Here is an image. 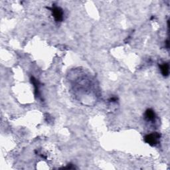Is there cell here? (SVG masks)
I'll use <instances>...</instances> for the list:
<instances>
[{
    "mask_svg": "<svg viewBox=\"0 0 170 170\" xmlns=\"http://www.w3.org/2000/svg\"><path fill=\"white\" fill-rule=\"evenodd\" d=\"M110 102H116V101H117V98L116 97H112V98L110 99Z\"/></svg>",
    "mask_w": 170,
    "mask_h": 170,
    "instance_id": "obj_6",
    "label": "cell"
},
{
    "mask_svg": "<svg viewBox=\"0 0 170 170\" xmlns=\"http://www.w3.org/2000/svg\"><path fill=\"white\" fill-rule=\"evenodd\" d=\"M156 113L152 109H147L145 112V118L148 121H154L156 119Z\"/></svg>",
    "mask_w": 170,
    "mask_h": 170,
    "instance_id": "obj_3",
    "label": "cell"
},
{
    "mask_svg": "<svg viewBox=\"0 0 170 170\" xmlns=\"http://www.w3.org/2000/svg\"><path fill=\"white\" fill-rule=\"evenodd\" d=\"M160 70L163 76H168L169 73V67L168 63H163L162 65H160Z\"/></svg>",
    "mask_w": 170,
    "mask_h": 170,
    "instance_id": "obj_4",
    "label": "cell"
},
{
    "mask_svg": "<svg viewBox=\"0 0 170 170\" xmlns=\"http://www.w3.org/2000/svg\"><path fill=\"white\" fill-rule=\"evenodd\" d=\"M48 9L51 11L52 15L55 18V20L57 22H61L63 19V12L61 8L59 7H53L51 8H48Z\"/></svg>",
    "mask_w": 170,
    "mask_h": 170,
    "instance_id": "obj_2",
    "label": "cell"
},
{
    "mask_svg": "<svg viewBox=\"0 0 170 170\" xmlns=\"http://www.w3.org/2000/svg\"><path fill=\"white\" fill-rule=\"evenodd\" d=\"M160 138V134L158 132H154V133L147 134L144 137V141L151 146H154L158 143Z\"/></svg>",
    "mask_w": 170,
    "mask_h": 170,
    "instance_id": "obj_1",
    "label": "cell"
},
{
    "mask_svg": "<svg viewBox=\"0 0 170 170\" xmlns=\"http://www.w3.org/2000/svg\"><path fill=\"white\" fill-rule=\"evenodd\" d=\"M31 83L35 87V91L36 95H38L39 94V83L37 81V79H35L34 77H31Z\"/></svg>",
    "mask_w": 170,
    "mask_h": 170,
    "instance_id": "obj_5",
    "label": "cell"
}]
</instances>
